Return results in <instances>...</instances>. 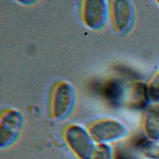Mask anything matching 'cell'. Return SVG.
Masks as SVG:
<instances>
[{
  "label": "cell",
  "instance_id": "6da1fadb",
  "mask_svg": "<svg viewBox=\"0 0 159 159\" xmlns=\"http://www.w3.org/2000/svg\"><path fill=\"white\" fill-rule=\"evenodd\" d=\"M65 140L78 159H91L96 145L89 132L79 125L69 126L65 132Z\"/></svg>",
  "mask_w": 159,
  "mask_h": 159
},
{
  "label": "cell",
  "instance_id": "7a4b0ae2",
  "mask_svg": "<svg viewBox=\"0 0 159 159\" xmlns=\"http://www.w3.org/2000/svg\"><path fill=\"white\" fill-rule=\"evenodd\" d=\"M89 133L94 141L99 143L119 140L124 137L127 130L124 125L114 120H104L93 124Z\"/></svg>",
  "mask_w": 159,
  "mask_h": 159
},
{
  "label": "cell",
  "instance_id": "3957f363",
  "mask_svg": "<svg viewBox=\"0 0 159 159\" xmlns=\"http://www.w3.org/2000/svg\"><path fill=\"white\" fill-rule=\"evenodd\" d=\"M22 124V117L20 113L11 111L4 114L1 120V147L11 145L16 139Z\"/></svg>",
  "mask_w": 159,
  "mask_h": 159
},
{
  "label": "cell",
  "instance_id": "277c9868",
  "mask_svg": "<svg viewBox=\"0 0 159 159\" xmlns=\"http://www.w3.org/2000/svg\"><path fill=\"white\" fill-rule=\"evenodd\" d=\"M142 125L147 139L159 140V102H153L146 107Z\"/></svg>",
  "mask_w": 159,
  "mask_h": 159
},
{
  "label": "cell",
  "instance_id": "5b68a950",
  "mask_svg": "<svg viewBox=\"0 0 159 159\" xmlns=\"http://www.w3.org/2000/svg\"><path fill=\"white\" fill-rule=\"evenodd\" d=\"M72 90L67 84L59 86L55 91L53 104V115L55 118L60 119L68 112L72 101Z\"/></svg>",
  "mask_w": 159,
  "mask_h": 159
},
{
  "label": "cell",
  "instance_id": "8992f818",
  "mask_svg": "<svg viewBox=\"0 0 159 159\" xmlns=\"http://www.w3.org/2000/svg\"><path fill=\"white\" fill-rule=\"evenodd\" d=\"M114 24L119 30L126 29L132 19V9L130 2L118 1L114 2L113 7Z\"/></svg>",
  "mask_w": 159,
  "mask_h": 159
},
{
  "label": "cell",
  "instance_id": "52a82bcc",
  "mask_svg": "<svg viewBox=\"0 0 159 159\" xmlns=\"http://www.w3.org/2000/svg\"><path fill=\"white\" fill-rule=\"evenodd\" d=\"M105 10L104 1H86L84 7V19L86 24L93 27L99 26L104 19Z\"/></svg>",
  "mask_w": 159,
  "mask_h": 159
},
{
  "label": "cell",
  "instance_id": "ba28073f",
  "mask_svg": "<svg viewBox=\"0 0 159 159\" xmlns=\"http://www.w3.org/2000/svg\"><path fill=\"white\" fill-rule=\"evenodd\" d=\"M101 94L111 105L117 106L120 104L124 95V88L120 81L111 80L105 83L100 88Z\"/></svg>",
  "mask_w": 159,
  "mask_h": 159
},
{
  "label": "cell",
  "instance_id": "9c48e42d",
  "mask_svg": "<svg viewBox=\"0 0 159 159\" xmlns=\"http://www.w3.org/2000/svg\"><path fill=\"white\" fill-rule=\"evenodd\" d=\"M150 101L147 84L138 82L135 83L131 88L129 103L135 109L146 108L148 102Z\"/></svg>",
  "mask_w": 159,
  "mask_h": 159
},
{
  "label": "cell",
  "instance_id": "30bf717a",
  "mask_svg": "<svg viewBox=\"0 0 159 159\" xmlns=\"http://www.w3.org/2000/svg\"><path fill=\"white\" fill-rule=\"evenodd\" d=\"M140 154L146 159H159V140H142L137 142Z\"/></svg>",
  "mask_w": 159,
  "mask_h": 159
},
{
  "label": "cell",
  "instance_id": "8fae6325",
  "mask_svg": "<svg viewBox=\"0 0 159 159\" xmlns=\"http://www.w3.org/2000/svg\"><path fill=\"white\" fill-rule=\"evenodd\" d=\"M147 86L150 101L159 102V71L152 77Z\"/></svg>",
  "mask_w": 159,
  "mask_h": 159
},
{
  "label": "cell",
  "instance_id": "7c38bea8",
  "mask_svg": "<svg viewBox=\"0 0 159 159\" xmlns=\"http://www.w3.org/2000/svg\"><path fill=\"white\" fill-rule=\"evenodd\" d=\"M91 159H114V154L107 144L99 143L96 145Z\"/></svg>",
  "mask_w": 159,
  "mask_h": 159
},
{
  "label": "cell",
  "instance_id": "4fadbf2b",
  "mask_svg": "<svg viewBox=\"0 0 159 159\" xmlns=\"http://www.w3.org/2000/svg\"><path fill=\"white\" fill-rule=\"evenodd\" d=\"M114 159H139L130 150L124 147L116 148L114 154Z\"/></svg>",
  "mask_w": 159,
  "mask_h": 159
},
{
  "label": "cell",
  "instance_id": "5bb4252c",
  "mask_svg": "<svg viewBox=\"0 0 159 159\" xmlns=\"http://www.w3.org/2000/svg\"><path fill=\"white\" fill-rule=\"evenodd\" d=\"M157 2V3L158 4V6H159V1H156Z\"/></svg>",
  "mask_w": 159,
  "mask_h": 159
}]
</instances>
